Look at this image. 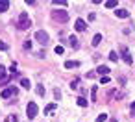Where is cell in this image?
Masks as SVG:
<instances>
[{"mask_svg": "<svg viewBox=\"0 0 135 122\" xmlns=\"http://www.w3.org/2000/svg\"><path fill=\"white\" fill-rule=\"evenodd\" d=\"M76 102H78V105H80V107H85V105H87V100H85L83 96H80V98H78Z\"/></svg>", "mask_w": 135, "mask_h": 122, "instance_id": "cell-15", "label": "cell"}, {"mask_svg": "<svg viewBox=\"0 0 135 122\" xmlns=\"http://www.w3.org/2000/svg\"><path fill=\"white\" fill-rule=\"evenodd\" d=\"M7 7H9V2L7 0H0V13L7 11Z\"/></svg>", "mask_w": 135, "mask_h": 122, "instance_id": "cell-12", "label": "cell"}, {"mask_svg": "<svg viewBox=\"0 0 135 122\" xmlns=\"http://www.w3.org/2000/svg\"><path fill=\"white\" fill-rule=\"evenodd\" d=\"M109 59H111V61H118V56H117V52H109Z\"/></svg>", "mask_w": 135, "mask_h": 122, "instance_id": "cell-21", "label": "cell"}, {"mask_svg": "<svg viewBox=\"0 0 135 122\" xmlns=\"http://www.w3.org/2000/svg\"><path fill=\"white\" fill-rule=\"evenodd\" d=\"M106 120H107V115H106V113H102V115L96 117V122H106Z\"/></svg>", "mask_w": 135, "mask_h": 122, "instance_id": "cell-16", "label": "cell"}, {"mask_svg": "<svg viewBox=\"0 0 135 122\" xmlns=\"http://www.w3.org/2000/svg\"><path fill=\"white\" fill-rule=\"evenodd\" d=\"M131 115H135V102L131 104Z\"/></svg>", "mask_w": 135, "mask_h": 122, "instance_id": "cell-32", "label": "cell"}, {"mask_svg": "<svg viewBox=\"0 0 135 122\" xmlns=\"http://www.w3.org/2000/svg\"><path fill=\"white\" fill-rule=\"evenodd\" d=\"M6 48H7V44L4 41H0V50H6Z\"/></svg>", "mask_w": 135, "mask_h": 122, "instance_id": "cell-29", "label": "cell"}, {"mask_svg": "<svg viewBox=\"0 0 135 122\" xmlns=\"http://www.w3.org/2000/svg\"><path fill=\"white\" fill-rule=\"evenodd\" d=\"M80 67V61H65V68H74Z\"/></svg>", "mask_w": 135, "mask_h": 122, "instance_id": "cell-13", "label": "cell"}, {"mask_svg": "<svg viewBox=\"0 0 135 122\" xmlns=\"http://www.w3.org/2000/svg\"><path fill=\"white\" fill-rule=\"evenodd\" d=\"M100 43H102V33H96L93 37V46H98Z\"/></svg>", "mask_w": 135, "mask_h": 122, "instance_id": "cell-14", "label": "cell"}, {"mask_svg": "<svg viewBox=\"0 0 135 122\" xmlns=\"http://www.w3.org/2000/svg\"><path fill=\"white\" fill-rule=\"evenodd\" d=\"M109 70H111L109 67H106V65H100V67L96 68V74H102V76H107V74H109Z\"/></svg>", "mask_w": 135, "mask_h": 122, "instance_id": "cell-10", "label": "cell"}, {"mask_svg": "<svg viewBox=\"0 0 135 122\" xmlns=\"http://www.w3.org/2000/svg\"><path fill=\"white\" fill-rule=\"evenodd\" d=\"M91 96H93V102H96V87L91 89Z\"/></svg>", "mask_w": 135, "mask_h": 122, "instance_id": "cell-23", "label": "cell"}, {"mask_svg": "<svg viewBox=\"0 0 135 122\" xmlns=\"http://www.w3.org/2000/svg\"><path fill=\"white\" fill-rule=\"evenodd\" d=\"M78 83H80V80H78V78H74V80H72V83H70V87H72V89H76V87H78Z\"/></svg>", "mask_w": 135, "mask_h": 122, "instance_id": "cell-25", "label": "cell"}, {"mask_svg": "<svg viewBox=\"0 0 135 122\" xmlns=\"http://www.w3.org/2000/svg\"><path fill=\"white\" fill-rule=\"evenodd\" d=\"M55 54H58V56L63 54V46H61V44H58V46H55Z\"/></svg>", "mask_w": 135, "mask_h": 122, "instance_id": "cell-24", "label": "cell"}, {"mask_svg": "<svg viewBox=\"0 0 135 122\" xmlns=\"http://www.w3.org/2000/svg\"><path fill=\"white\" fill-rule=\"evenodd\" d=\"M22 46H24L26 50H30V48H31V41H24V44H22Z\"/></svg>", "mask_w": 135, "mask_h": 122, "instance_id": "cell-26", "label": "cell"}, {"mask_svg": "<svg viewBox=\"0 0 135 122\" xmlns=\"http://www.w3.org/2000/svg\"><path fill=\"white\" fill-rule=\"evenodd\" d=\"M37 113H39L37 104H35V102H30V104H28V107H26V115H28V118H35V117H37Z\"/></svg>", "mask_w": 135, "mask_h": 122, "instance_id": "cell-3", "label": "cell"}, {"mask_svg": "<svg viewBox=\"0 0 135 122\" xmlns=\"http://www.w3.org/2000/svg\"><path fill=\"white\" fill-rule=\"evenodd\" d=\"M7 81L9 80H7V76H6V67L0 65V85H6Z\"/></svg>", "mask_w": 135, "mask_h": 122, "instance_id": "cell-7", "label": "cell"}, {"mask_svg": "<svg viewBox=\"0 0 135 122\" xmlns=\"http://www.w3.org/2000/svg\"><path fill=\"white\" fill-rule=\"evenodd\" d=\"M94 76H96V70H91L89 74H87V78H94Z\"/></svg>", "mask_w": 135, "mask_h": 122, "instance_id": "cell-28", "label": "cell"}, {"mask_svg": "<svg viewBox=\"0 0 135 122\" xmlns=\"http://www.w3.org/2000/svg\"><path fill=\"white\" fill-rule=\"evenodd\" d=\"M37 94H39V96H44V87L41 85V83L37 85Z\"/></svg>", "mask_w": 135, "mask_h": 122, "instance_id": "cell-17", "label": "cell"}, {"mask_svg": "<svg viewBox=\"0 0 135 122\" xmlns=\"http://www.w3.org/2000/svg\"><path fill=\"white\" fill-rule=\"evenodd\" d=\"M122 59H124L128 65H131V63H133V57H131V54H130V52L126 50L124 46H122Z\"/></svg>", "mask_w": 135, "mask_h": 122, "instance_id": "cell-8", "label": "cell"}, {"mask_svg": "<svg viewBox=\"0 0 135 122\" xmlns=\"http://www.w3.org/2000/svg\"><path fill=\"white\" fill-rule=\"evenodd\" d=\"M52 19L55 22H67L69 20V13L65 9H52Z\"/></svg>", "mask_w": 135, "mask_h": 122, "instance_id": "cell-2", "label": "cell"}, {"mask_svg": "<svg viewBox=\"0 0 135 122\" xmlns=\"http://www.w3.org/2000/svg\"><path fill=\"white\" fill-rule=\"evenodd\" d=\"M30 26H31L30 15H28L26 11H22V13L19 15V20H17V28H19V30H28Z\"/></svg>", "mask_w": 135, "mask_h": 122, "instance_id": "cell-1", "label": "cell"}, {"mask_svg": "<svg viewBox=\"0 0 135 122\" xmlns=\"http://www.w3.org/2000/svg\"><path fill=\"white\" fill-rule=\"evenodd\" d=\"M9 70H11V72H17V63H13V65H11V68H9Z\"/></svg>", "mask_w": 135, "mask_h": 122, "instance_id": "cell-30", "label": "cell"}, {"mask_svg": "<svg viewBox=\"0 0 135 122\" xmlns=\"http://www.w3.org/2000/svg\"><path fill=\"white\" fill-rule=\"evenodd\" d=\"M69 44H70L72 48H78V46H80V43H78V37L70 35V37H69Z\"/></svg>", "mask_w": 135, "mask_h": 122, "instance_id": "cell-11", "label": "cell"}, {"mask_svg": "<svg viewBox=\"0 0 135 122\" xmlns=\"http://www.w3.org/2000/svg\"><path fill=\"white\" fill-rule=\"evenodd\" d=\"M74 28L78 30V32H85L87 24H85V20H83V19H76V22H74Z\"/></svg>", "mask_w": 135, "mask_h": 122, "instance_id": "cell-6", "label": "cell"}, {"mask_svg": "<svg viewBox=\"0 0 135 122\" xmlns=\"http://www.w3.org/2000/svg\"><path fill=\"white\" fill-rule=\"evenodd\" d=\"M35 39L39 41V43H41V44H48V33H46V32H43V30H39V32H35Z\"/></svg>", "mask_w": 135, "mask_h": 122, "instance_id": "cell-4", "label": "cell"}, {"mask_svg": "<svg viewBox=\"0 0 135 122\" xmlns=\"http://www.w3.org/2000/svg\"><path fill=\"white\" fill-rule=\"evenodd\" d=\"M55 107H58V105H55V104H48V105H46V107H44V111H46V113H50V111H54Z\"/></svg>", "mask_w": 135, "mask_h": 122, "instance_id": "cell-18", "label": "cell"}, {"mask_svg": "<svg viewBox=\"0 0 135 122\" xmlns=\"http://www.w3.org/2000/svg\"><path fill=\"white\" fill-rule=\"evenodd\" d=\"M17 93H19V89L17 87H7V89H4L2 91V98H9V96H17Z\"/></svg>", "mask_w": 135, "mask_h": 122, "instance_id": "cell-5", "label": "cell"}, {"mask_svg": "<svg viewBox=\"0 0 135 122\" xmlns=\"http://www.w3.org/2000/svg\"><path fill=\"white\" fill-rule=\"evenodd\" d=\"M118 2H115V0H109V2H106V7H117Z\"/></svg>", "mask_w": 135, "mask_h": 122, "instance_id": "cell-20", "label": "cell"}, {"mask_svg": "<svg viewBox=\"0 0 135 122\" xmlns=\"http://www.w3.org/2000/svg\"><path fill=\"white\" fill-rule=\"evenodd\" d=\"M52 2H54L55 6H67V2H65V0H52Z\"/></svg>", "mask_w": 135, "mask_h": 122, "instance_id": "cell-22", "label": "cell"}, {"mask_svg": "<svg viewBox=\"0 0 135 122\" xmlns=\"http://www.w3.org/2000/svg\"><path fill=\"white\" fill-rule=\"evenodd\" d=\"M100 83H104V85H106V83H109V78H107V76H102V80H100Z\"/></svg>", "mask_w": 135, "mask_h": 122, "instance_id": "cell-27", "label": "cell"}, {"mask_svg": "<svg viewBox=\"0 0 135 122\" xmlns=\"http://www.w3.org/2000/svg\"><path fill=\"white\" fill-rule=\"evenodd\" d=\"M54 94H55V98H59V96H61V93H59V89H54Z\"/></svg>", "mask_w": 135, "mask_h": 122, "instance_id": "cell-31", "label": "cell"}, {"mask_svg": "<svg viewBox=\"0 0 135 122\" xmlns=\"http://www.w3.org/2000/svg\"><path fill=\"white\" fill-rule=\"evenodd\" d=\"M20 85L24 87V89H30V85H31V83H30V80H26V78H24V80L20 81Z\"/></svg>", "mask_w": 135, "mask_h": 122, "instance_id": "cell-19", "label": "cell"}, {"mask_svg": "<svg viewBox=\"0 0 135 122\" xmlns=\"http://www.w3.org/2000/svg\"><path fill=\"white\" fill-rule=\"evenodd\" d=\"M115 15H117L118 19H128V17H130V11H128V9H117Z\"/></svg>", "mask_w": 135, "mask_h": 122, "instance_id": "cell-9", "label": "cell"}]
</instances>
